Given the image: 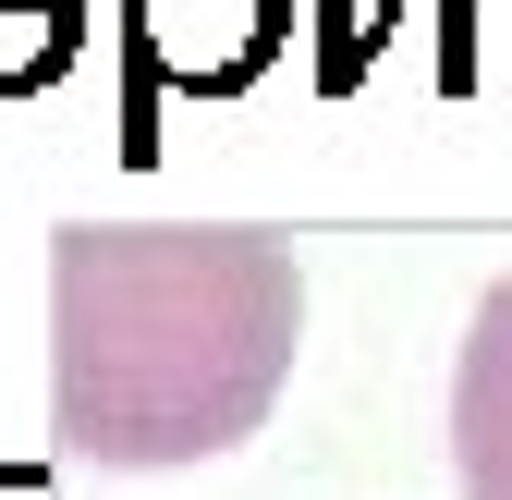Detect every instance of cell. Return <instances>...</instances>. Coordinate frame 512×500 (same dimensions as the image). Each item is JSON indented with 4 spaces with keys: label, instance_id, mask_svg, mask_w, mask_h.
<instances>
[{
    "label": "cell",
    "instance_id": "7a4b0ae2",
    "mask_svg": "<svg viewBox=\"0 0 512 500\" xmlns=\"http://www.w3.org/2000/svg\"><path fill=\"white\" fill-rule=\"evenodd\" d=\"M452 488L512 500V281H488V305L464 318V354H452Z\"/></svg>",
    "mask_w": 512,
    "mask_h": 500
},
{
    "label": "cell",
    "instance_id": "6da1fadb",
    "mask_svg": "<svg viewBox=\"0 0 512 500\" xmlns=\"http://www.w3.org/2000/svg\"><path fill=\"white\" fill-rule=\"evenodd\" d=\"M305 342V269L244 220H74L49 244V440L171 476L256 440Z\"/></svg>",
    "mask_w": 512,
    "mask_h": 500
}]
</instances>
